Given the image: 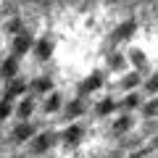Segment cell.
Segmentation results:
<instances>
[{
  "label": "cell",
  "mask_w": 158,
  "mask_h": 158,
  "mask_svg": "<svg viewBox=\"0 0 158 158\" xmlns=\"http://www.w3.org/2000/svg\"><path fill=\"white\" fill-rule=\"evenodd\" d=\"M37 53H40V56H48V53H50V45H48V42H40V45H37Z\"/></svg>",
  "instance_id": "14"
},
{
  "label": "cell",
  "mask_w": 158,
  "mask_h": 158,
  "mask_svg": "<svg viewBox=\"0 0 158 158\" xmlns=\"http://www.w3.org/2000/svg\"><path fill=\"white\" fill-rule=\"evenodd\" d=\"M29 135H32V124H24V127H16V132H13V137H16V140H27Z\"/></svg>",
  "instance_id": "5"
},
{
  "label": "cell",
  "mask_w": 158,
  "mask_h": 158,
  "mask_svg": "<svg viewBox=\"0 0 158 158\" xmlns=\"http://www.w3.org/2000/svg\"><path fill=\"white\" fill-rule=\"evenodd\" d=\"M100 74H95V77H90V79H87V85H82V90H85V92H90V90H95V87H100Z\"/></svg>",
  "instance_id": "6"
},
{
  "label": "cell",
  "mask_w": 158,
  "mask_h": 158,
  "mask_svg": "<svg viewBox=\"0 0 158 158\" xmlns=\"http://www.w3.org/2000/svg\"><path fill=\"white\" fill-rule=\"evenodd\" d=\"M24 90H27V82H24V79H16V85H13L11 90H8V100H13L16 95H21Z\"/></svg>",
  "instance_id": "4"
},
{
  "label": "cell",
  "mask_w": 158,
  "mask_h": 158,
  "mask_svg": "<svg viewBox=\"0 0 158 158\" xmlns=\"http://www.w3.org/2000/svg\"><path fill=\"white\" fill-rule=\"evenodd\" d=\"M16 66H19V63H16V58H8V61L3 63V66H0V77H11V74L16 71Z\"/></svg>",
  "instance_id": "3"
},
{
  "label": "cell",
  "mask_w": 158,
  "mask_h": 158,
  "mask_svg": "<svg viewBox=\"0 0 158 158\" xmlns=\"http://www.w3.org/2000/svg\"><path fill=\"white\" fill-rule=\"evenodd\" d=\"M127 127H129V116H124V118H118V121H116V129H113V132H124Z\"/></svg>",
  "instance_id": "13"
},
{
  "label": "cell",
  "mask_w": 158,
  "mask_h": 158,
  "mask_svg": "<svg viewBox=\"0 0 158 158\" xmlns=\"http://www.w3.org/2000/svg\"><path fill=\"white\" fill-rule=\"evenodd\" d=\"M32 111H34V98H24V100L19 103V111L16 113H19V118H27Z\"/></svg>",
  "instance_id": "1"
},
{
  "label": "cell",
  "mask_w": 158,
  "mask_h": 158,
  "mask_svg": "<svg viewBox=\"0 0 158 158\" xmlns=\"http://www.w3.org/2000/svg\"><path fill=\"white\" fill-rule=\"evenodd\" d=\"M113 108H116V106H113V100H103L100 106H98V111H100V113H111Z\"/></svg>",
  "instance_id": "12"
},
{
  "label": "cell",
  "mask_w": 158,
  "mask_h": 158,
  "mask_svg": "<svg viewBox=\"0 0 158 158\" xmlns=\"http://www.w3.org/2000/svg\"><path fill=\"white\" fill-rule=\"evenodd\" d=\"M137 85V74H129V77L124 79V87H135Z\"/></svg>",
  "instance_id": "15"
},
{
  "label": "cell",
  "mask_w": 158,
  "mask_h": 158,
  "mask_svg": "<svg viewBox=\"0 0 158 158\" xmlns=\"http://www.w3.org/2000/svg\"><path fill=\"white\" fill-rule=\"evenodd\" d=\"M124 106H127V108H135V106H137V95H129V98L124 100Z\"/></svg>",
  "instance_id": "17"
},
{
  "label": "cell",
  "mask_w": 158,
  "mask_h": 158,
  "mask_svg": "<svg viewBox=\"0 0 158 158\" xmlns=\"http://www.w3.org/2000/svg\"><path fill=\"white\" fill-rule=\"evenodd\" d=\"M29 37H16V53H27L29 50Z\"/></svg>",
  "instance_id": "7"
},
{
  "label": "cell",
  "mask_w": 158,
  "mask_h": 158,
  "mask_svg": "<svg viewBox=\"0 0 158 158\" xmlns=\"http://www.w3.org/2000/svg\"><path fill=\"white\" fill-rule=\"evenodd\" d=\"M156 90H158V74L150 79V82H148V92H156Z\"/></svg>",
  "instance_id": "16"
},
{
  "label": "cell",
  "mask_w": 158,
  "mask_h": 158,
  "mask_svg": "<svg viewBox=\"0 0 158 158\" xmlns=\"http://www.w3.org/2000/svg\"><path fill=\"white\" fill-rule=\"evenodd\" d=\"M48 145H50V135H40L37 140H34V148H37V150H45Z\"/></svg>",
  "instance_id": "8"
},
{
  "label": "cell",
  "mask_w": 158,
  "mask_h": 158,
  "mask_svg": "<svg viewBox=\"0 0 158 158\" xmlns=\"http://www.w3.org/2000/svg\"><path fill=\"white\" fill-rule=\"evenodd\" d=\"M50 79H37V82H34V90H37V92H48V90H50Z\"/></svg>",
  "instance_id": "9"
},
{
  "label": "cell",
  "mask_w": 158,
  "mask_h": 158,
  "mask_svg": "<svg viewBox=\"0 0 158 158\" xmlns=\"http://www.w3.org/2000/svg\"><path fill=\"white\" fill-rule=\"evenodd\" d=\"M79 135H82V129H79V127H71V129H69V132H66L63 137H66V142H74V140H77Z\"/></svg>",
  "instance_id": "10"
},
{
  "label": "cell",
  "mask_w": 158,
  "mask_h": 158,
  "mask_svg": "<svg viewBox=\"0 0 158 158\" xmlns=\"http://www.w3.org/2000/svg\"><path fill=\"white\" fill-rule=\"evenodd\" d=\"M11 103H13V100H8V98L0 103V118H6L8 113H11Z\"/></svg>",
  "instance_id": "11"
},
{
  "label": "cell",
  "mask_w": 158,
  "mask_h": 158,
  "mask_svg": "<svg viewBox=\"0 0 158 158\" xmlns=\"http://www.w3.org/2000/svg\"><path fill=\"white\" fill-rule=\"evenodd\" d=\"M58 108H61V98H58V95H50V98L45 100V106H42V111H45V113H53V111H58Z\"/></svg>",
  "instance_id": "2"
}]
</instances>
